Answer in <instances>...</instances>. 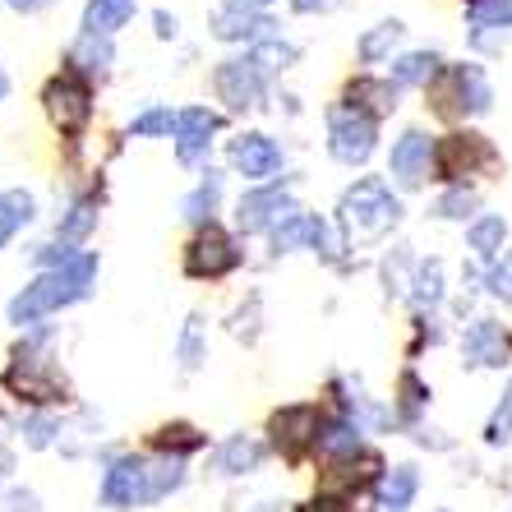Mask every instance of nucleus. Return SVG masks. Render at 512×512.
<instances>
[{"label": "nucleus", "instance_id": "f257e3e1", "mask_svg": "<svg viewBox=\"0 0 512 512\" xmlns=\"http://www.w3.org/2000/svg\"><path fill=\"white\" fill-rule=\"evenodd\" d=\"M93 282H97V254L74 250L60 268H47L33 286H24V291L10 300V323L24 328V323L47 319V314L74 305V300H84L88 291H93Z\"/></svg>", "mask_w": 512, "mask_h": 512}, {"label": "nucleus", "instance_id": "f03ea898", "mask_svg": "<svg viewBox=\"0 0 512 512\" xmlns=\"http://www.w3.org/2000/svg\"><path fill=\"white\" fill-rule=\"evenodd\" d=\"M397 217H402V203L393 199V190H388L379 176L356 180V185L342 194V203H337V227H342V236L351 240V245L388 236V231L397 227Z\"/></svg>", "mask_w": 512, "mask_h": 512}, {"label": "nucleus", "instance_id": "7ed1b4c3", "mask_svg": "<svg viewBox=\"0 0 512 512\" xmlns=\"http://www.w3.org/2000/svg\"><path fill=\"white\" fill-rule=\"evenodd\" d=\"M374 139H379V125H374L370 111L360 107H337L328 116V153L346 167H360L365 157L374 153Z\"/></svg>", "mask_w": 512, "mask_h": 512}, {"label": "nucleus", "instance_id": "20e7f679", "mask_svg": "<svg viewBox=\"0 0 512 512\" xmlns=\"http://www.w3.org/2000/svg\"><path fill=\"white\" fill-rule=\"evenodd\" d=\"M42 102H47L51 125H56L60 134H70V139H79V134L88 130V120H93V93H88V84L74 70L51 79Z\"/></svg>", "mask_w": 512, "mask_h": 512}, {"label": "nucleus", "instance_id": "39448f33", "mask_svg": "<svg viewBox=\"0 0 512 512\" xmlns=\"http://www.w3.org/2000/svg\"><path fill=\"white\" fill-rule=\"evenodd\" d=\"M489 84H485V70L480 65H453L434 84V111L439 116H462V111H489Z\"/></svg>", "mask_w": 512, "mask_h": 512}, {"label": "nucleus", "instance_id": "423d86ee", "mask_svg": "<svg viewBox=\"0 0 512 512\" xmlns=\"http://www.w3.org/2000/svg\"><path fill=\"white\" fill-rule=\"evenodd\" d=\"M273 443L286 462H300V457L323 443V416L319 406H286L273 416Z\"/></svg>", "mask_w": 512, "mask_h": 512}, {"label": "nucleus", "instance_id": "0eeeda50", "mask_svg": "<svg viewBox=\"0 0 512 512\" xmlns=\"http://www.w3.org/2000/svg\"><path fill=\"white\" fill-rule=\"evenodd\" d=\"M5 388L19 397H28V402L47 406V402H65V379H60L56 370L47 365V356H14V365L5 370Z\"/></svg>", "mask_w": 512, "mask_h": 512}, {"label": "nucleus", "instance_id": "6e6552de", "mask_svg": "<svg viewBox=\"0 0 512 512\" xmlns=\"http://www.w3.org/2000/svg\"><path fill=\"white\" fill-rule=\"evenodd\" d=\"M434 162H439V176L457 180V176H476V171H494L499 153L480 134H453V139H443L434 148Z\"/></svg>", "mask_w": 512, "mask_h": 512}, {"label": "nucleus", "instance_id": "1a4fd4ad", "mask_svg": "<svg viewBox=\"0 0 512 512\" xmlns=\"http://www.w3.org/2000/svg\"><path fill=\"white\" fill-rule=\"evenodd\" d=\"M236 263H240L236 240L217 227L199 231V236L190 240V250H185V273L190 277H227Z\"/></svg>", "mask_w": 512, "mask_h": 512}, {"label": "nucleus", "instance_id": "9d476101", "mask_svg": "<svg viewBox=\"0 0 512 512\" xmlns=\"http://www.w3.org/2000/svg\"><path fill=\"white\" fill-rule=\"evenodd\" d=\"M143 499H148V462L116 457L102 476V503L107 508H143Z\"/></svg>", "mask_w": 512, "mask_h": 512}, {"label": "nucleus", "instance_id": "9b49d317", "mask_svg": "<svg viewBox=\"0 0 512 512\" xmlns=\"http://www.w3.org/2000/svg\"><path fill=\"white\" fill-rule=\"evenodd\" d=\"M259 93H263V70L250 56H236V60H222V65H217V97H222L231 111L254 107Z\"/></svg>", "mask_w": 512, "mask_h": 512}, {"label": "nucleus", "instance_id": "f8f14e48", "mask_svg": "<svg viewBox=\"0 0 512 512\" xmlns=\"http://www.w3.org/2000/svg\"><path fill=\"white\" fill-rule=\"evenodd\" d=\"M429 162H434V143H429V134L406 130L402 139L393 143V157H388V176H393L402 190H416L420 180L429 176Z\"/></svg>", "mask_w": 512, "mask_h": 512}, {"label": "nucleus", "instance_id": "ddd939ff", "mask_svg": "<svg viewBox=\"0 0 512 512\" xmlns=\"http://www.w3.org/2000/svg\"><path fill=\"white\" fill-rule=\"evenodd\" d=\"M231 167L245 180H268L282 171V148L268 134H240L231 139Z\"/></svg>", "mask_w": 512, "mask_h": 512}, {"label": "nucleus", "instance_id": "4468645a", "mask_svg": "<svg viewBox=\"0 0 512 512\" xmlns=\"http://www.w3.org/2000/svg\"><path fill=\"white\" fill-rule=\"evenodd\" d=\"M319 250L323 259H333V236H328V227H323L314 213H286L282 222L273 227V250Z\"/></svg>", "mask_w": 512, "mask_h": 512}, {"label": "nucleus", "instance_id": "2eb2a0df", "mask_svg": "<svg viewBox=\"0 0 512 512\" xmlns=\"http://www.w3.org/2000/svg\"><path fill=\"white\" fill-rule=\"evenodd\" d=\"M286 213H296V203L286 199V190L268 185V190H254V194H245V199H240L236 222H240V231L250 236V231H268V227H277V222H282Z\"/></svg>", "mask_w": 512, "mask_h": 512}, {"label": "nucleus", "instance_id": "dca6fc26", "mask_svg": "<svg viewBox=\"0 0 512 512\" xmlns=\"http://www.w3.org/2000/svg\"><path fill=\"white\" fill-rule=\"evenodd\" d=\"M213 134H217V116L208 107H190L180 111V125H176V157L185 167L203 162L208 148H213Z\"/></svg>", "mask_w": 512, "mask_h": 512}, {"label": "nucleus", "instance_id": "f3484780", "mask_svg": "<svg viewBox=\"0 0 512 512\" xmlns=\"http://www.w3.org/2000/svg\"><path fill=\"white\" fill-rule=\"evenodd\" d=\"M383 471V462L374 453H351V457H333V466L323 471V494L328 499H346L351 489L370 485L374 476Z\"/></svg>", "mask_w": 512, "mask_h": 512}, {"label": "nucleus", "instance_id": "a211bd4d", "mask_svg": "<svg viewBox=\"0 0 512 512\" xmlns=\"http://www.w3.org/2000/svg\"><path fill=\"white\" fill-rule=\"evenodd\" d=\"M462 356H466V365H485V370H494V365L508 360V337H503V328L494 319H476L471 328H466Z\"/></svg>", "mask_w": 512, "mask_h": 512}, {"label": "nucleus", "instance_id": "6ab92c4d", "mask_svg": "<svg viewBox=\"0 0 512 512\" xmlns=\"http://www.w3.org/2000/svg\"><path fill=\"white\" fill-rule=\"evenodd\" d=\"M416 489H420L416 466H393V471L379 480L374 512H406V508H411V499H416Z\"/></svg>", "mask_w": 512, "mask_h": 512}, {"label": "nucleus", "instance_id": "aec40b11", "mask_svg": "<svg viewBox=\"0 0 512 512\" xmlns=\"http://www.w3.org/2000/svg\"><path fill=\"white\" fill-rule=\"evenodd\" d=\"M268 28L273 24L254 10H222L217 14V24H213V33L222 37V42H263V37H273Z\"/></svg>", "mask_w": 512, "mask_h": 512}, {"label": "nucleus", "instance_id": "412c9836", "mask_svg": "<svg viewBox=\"0 0 512 512\" xmlns=\"http://www.w3.org/2000/svg\"><path fill=\"white\" fill-rule=\"evenodd\" d=\"M130 19H134V0H88L84 5V33L93 37H111Z\"/></svg>", "mask_w": 512, "mask_h": 512}, {"label": "nucleus", "instance_id": "4be33fe9", "mask_svg": "<svg viewBox=\"0 0 512 512\" xmlns=\"http://www.w3.org/2000/svg\"><path fill=\"white\" fill-rule=\"evenodd\" d=\"M263 462V443H254L250 434H231L217 453V471L222 476H245V471H259Z\"/></svg>", "mask_w": 512, "mask_h": 512}, {"label": "nucleus", "instance_id": "5701e85b", "mask_svg": "<svg viewBox=\"0 0 512 512\" xmlns=\"http://www.w3.org/2000/svg\"><path fill=\"white\" fill-rule=\"evenodd\" d=\"M28 222H33V194L28 190H5L0 194V250H5Z\"/></svg>", "mask_w": 512, "mask_h": 512}, {"label": "nucleus", "instance_id": "b1692460", "mask_svg": "<svg viewBox=\"0 0 512 512\" xmlns=\"http://www.w3.org/2000/svg\"><path fill=\"white\" fill-rule=\"evenodd\" d=\"M217 199H222V176H217V171H208V176L199 180V190L180 203V213H185V222H208V227H213Z\"/></svg>", "mask_w": 512, "mask_h": 512}, {"label": "nucleus", "instance_id": "393cba45", "mask_svg": "<svg viewBox=\"0 0 512 512\" xmlns=\"http://www.w3.org/2000/svg\"><path fill=\"white\" fill-rule=\"evenodd\" d=\"M93 227H97V203H93V199H79V203L70 208V213L60 217L56 240L65 245V250H70V245H84L88 231H93Z\"/></svg>", "mask_w": 512, "mask_h": 512}, {"label": "nucleus", "instance_id": "a878e982", "mask_svg": "<svg viewBox=\"0 0 512 512\" xmlns=\"http://www.w3.org/2000/svg\"><path fill=\"white\" fill-rule=\"evenodd\" d=\"M443 60L434 56V51H411V56H402L393 65V79L397 84H429L434 74H439Z\"/></svg>", "mask_w": 512, "mask_h": 512}, {"label": "nucleus", "instance_id": "bb28decb", "mask_svg": "<svg viewBox=\"0 0 512 512\" xmlns=\"http://www.w3.org/2000/svg\"><path fill=\"white\" fill-rule=\"evenodd\" d=\"M70 65H79L84 74H102L111 65V42H107V37L84 33V42L70 51Z\"/></svg>", "mask_w": 512, "mask_h": 512}, {"label": "nucleus", "instance_id": "cd10ccee", "mask_svg": "<svg viewBox=\"0 0 512 512\" xmlns=\"http://www.w3.org/2000/svg\"><path fill=\"white\" fill-rule=\"evenodd\" d=\"M250 60L259 65L263 74H277V70H286V65L296 60V47H291V42H282V37H263V42H254Z\"/></svg>", "mask_w": 512, "mask_h": 512}, {"label": "nucleus", "instance_id": "c85d7f7f", "mask_svg": "<svg viewBox=\"0 0 512 512\" xmlns=\"http://www.w3.org/2000/svg\"><path fill=\"white\" fill-rule=\"evenodd\" d=\"M351 107H370L374 111H393L397 107V88L393 84H370V79H360V84H351Z\"/></svg>", "mask_w": 512, "mask_h": 512}, {"label": "nucleus", "instance_id": "c756f323", "mask_svg": "<svg viewBox=\"0 0 512 512\" xmlns=\"http://www.w3.org/2000/svg\"><path fill=\"white\" fill-rule=\"evenodd\" d=\"M416 291H411V296H416V305L420 310H429V305H439L443 300V263L439 259H429V263H420L416 268Z\"/></svg>", "mask_w": 512, "mask_h": 512}, {"label": "nucleus", "instance_id": "7c9ffc66", "mask_svg": "<svg viewBox=\"0 0 512 512\" xmlns=\"http://www.w3.org/2000/svg\"><path fill=\"white\" fill-rule=\"evenodd\" d=\"M176 356H180V370L190 374L203 365V319L194 314L190 323H185V333H180V346H176Z\"/></svg>", "mask_w": 512, "mask_h": 512}, {"label": "nucleus", "instance_id": "2f4dec72", "mask_svg": "<svg viewBox=\"0 0 512 512\" xmlns=\"http://www.w3.org/2000/svg\"><path fill=\"white\" fill-rule=\"evenodd\" d=\"M503 236H508L503 217H480L476 227H471V250H476V254H499L503 250Z\"/></svg>", "mask_w": 512, "mask_h": 512}, {"label": "nucleus", "instance_id": "473e14b6", "mask_svg": "<svg viewBox=\"0 0 512 512\" xmlns=\"http://www.w3.org/2000/svg\"><path fill=\"white\" fill-rule=\"evenodd\" d=\"M157 448L162 453H194V448H203V434L190 425H167L157 434Z\"/></svg>", "mask_w": 512, "mask_h": 512}, {"label": "nucleus", "instance_id": "72a5a7b5", "mask_svg": "<svg viewBox=\"0 0 512 512\" xmlns=\"http://www.w3.org/2000/svg\"><path fill=\"white\" fill-rule=\"evenodd\" d=\"M397 37H402V24H397V19H388V24H379L370 37H365V42H360V56H365V60H383Z\"/></svg>", "mask_w": 512, "mask_h": 512}, {"label": "nucleus", "instance_id": "f704fd0d", "mask_svg": "<svg viewBox=\"0 0 512 512\" xmlns=\"http://www.w3.org/2000/svg\"><path fill=\"white\" fill-rule=\"evenodd\" d=\"M471 24L476 28H508L512 24V0H480L476 10H471Z\"/></svg>", "mask_w": 512, "mask_h": 512}, {"label": "nucleus", "instance_id": "c9c22d12", "mask_svg": "<svg viewBox=\"0 0 512 512\" xmlns=\"http://www.w3.org/2000/svg\"><path fill=\"white\" fill-rule=\"evenodd\" d=\"M489 291H494L503 305H512V250H503L499 259H494V268H489Z\"/></svg>", "mask_w": 512, "mask_h": 512}, {"label": "nucleus", "instance_id": "e433bc0d", "mask_svg": "<svg viewBox=\"0 0 512 512\" xmlns=\"http://www.w3.org/2000/svg\"><path fill=\"white\" fill-rule=\"evenodd\" d=\"M476 194L471 190H453V194H443L439 199V217H448V222H462V217H471L476 213Z\"/></svg>", "mask_w": 512, "mask_h": 512}, {"label": "nucleus", "instance_id": "4c0bfd02", "mask_svg": "<svg viewBox=\"0 0 512 512\" xmlns=\"http://www.w3.org/2000/svg\"><path fill=\"white\" fill-rule=\"evenodd\" d=\"M180 125V116H171V111H143V116H134V125H130V134H171Z\"/></svg>", "mask_w": 512, "mask_h": 512}, {"label": "nucleus", "instance_id": "58836bf2", "mask_svg": "<svg viewBox=\"0 0 512 512\" xmlns=\"http://www.w3.org/2000/svg\"><path fill=\"white\" fill-rule=\"evenodd\" d=\"M489 443H508L512 439V383H508V393H503L499 411H494V420H489Z\"/></svg>", "mask_w": 512, "mask_h": 512}, {"label": "nucleus", "instance_id": "ea45409f", "mask_svg": "<svg viewBox=\"0 0 512 512\" xmlns=\"http://www.w3.org/2000/svg\"><path fill=\"white\" fill-rule=\"evenodd\" d=\"M420 402H425V383H420L416 374H402V411L406 416H416Z\"/></svg>", "mask_w": 512, "mask_h": 512}, {"label": "nucleus", "instance_id": "a19ab883", "mask_svg": "<svg viewBox=\"0 0 512 512\" xmlns=\"http://www.w3.org/2000/svg\"><path fill=\"white\" fill-rule=\"evenodd\" d=\"M28 448H47L51 443V434H56V420H47V416H37V420H28Z\"/></svg>", "mask_w": 512, "mask_h": 512}, {"label": "nucleus", "instance_id": "79ce46f5", "mask_svg": "<svg viewBox=\"0 0 512 512\" xmlns=\"http://www.w3.org/2000/svg\"><path fill=\"white\" fill-rule=\"evenodd\" d=\"M337 0H291V10L296 14H323V10H333Z\"/></svg>", "mask_w": 512, "mask_h": 512}, {"label": "nucleus", "instance_id": "37998d69", "mask_svg": "<svg viewBox=\"0 0 512 512\" xmlns=\"http://www.w3.org/2000/svg\"><path fill=\"white\" fill-rule=\"evenodd\" d=\"M10 508L14 512H37V494H28V489H14V494H10Z\"/></svg>", "mask_w": 512, "mask_h": 512}, {"label": "nucleus", "instance_id": "c03bdc74", "mask_svg": "<svg viewBox=\"0 0 512 512\" xmlns=\"http://www.w3.org/2000/svg\"><path fill=\"white\" fill-rule=\"evenodd\" d=\"M296 512H346V508H342V499H328V494H323V499L305 503V508H296Z\"/></svg>", "mask_w": 512, "mask_h": 512}, {"label": "nucleus", "instance_id": "a18cd8bd", "mask_svg": "<svg viewBox=\"0 0 512 512\" xmlns=\"http://www.w3.org/2000/svg\"><path fill=\"white\" fill-rule=\"evenodd\" d=\"M157 37H176V19L171 14H157Z\"/></svg>", "mask_w": 512, "mask_h": 512}, {"label": "nucleus", "instance_id": "49530a36", "mask_svg": "<svg viewBox=\"0 0 512 512\" xmlns=\"http://www.w3.org/2000/svg\"><path fill=\"white\" fill-rule=\"evenodd\" d=\"M268 0H227V10H263Z\"/></svg>", "mask_w": 512, "mask_h": 512}, {"label": "nucleus", "instance_id": "de8ad7c7", "mask_svg": "<svg viewBox=\"0 0 512 512\" xmlns=\"http://www.w3.org/2000/svg\"><path fill=\"white\" fill-rule=\"evenodd\" d=\"M14 471V457H10V448H0V485H5V476Z\"/></svg>", "mask_w": 512, "mask_h": 512}, {"label": "nucleus", "instance_id": "09e8293b", "mask_svg": "<svg viewBox=\"0 0 512 512\" xmlns=\"http://www.w3.org/2000/svg\"><path fill=\"white\" fill-rule=\"evenodd\" d=\"M10 10H37V5H47V0H5Z\"/></svg>", "mask_w": 512, "mask_h": 512}, {"label": "nucleus", "instance_id": "8fccbe9b", "mask_svg": "<svg viewBox=\"0 0 512 512\" xmlns=\"http://www.w3.org/2000/svg\"><path fill=\"white\" fill-rule=\"evenodd\" d=\"M10 93V79H5V70H0V97Z\"/></svg>", "mask_w": 512, "mask_h": 512}, {"label": "nucleus", "instance_id": "3c124183", "mask_svg": "<svg viewBox=\"0 0 512 512\" xmlns=\"http://www.w3.org/2000/svg\"><path fill=\"white\" fill-rule=\"evenodd\" d=\"M471 5H480V0H471Z\"/></svg>", "mask_w": 512, "mask_h": 512}]
</instances>
